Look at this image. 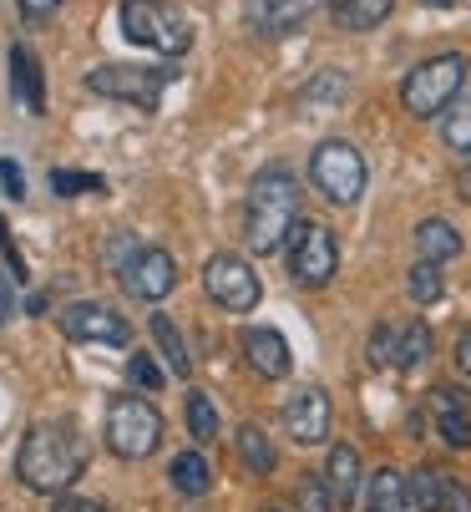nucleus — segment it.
I'll return each instance as SVG.
<instances>
[{"mask_svg": "<svg viewBox=\"0 0 471 512\" xmlns=\"http://www.w3.org/2000/svg\"><path fill=\"white\" fill-rule=\"evenodd\" d=\"M436 431H441V442L451 447V452H466L471 447V411H436Z\"/></svg>", "mask_w": 471, "mask_h": 512, "instance_id": "c85d7f7f", "label": "nucleus"}, {"mask_svg": "<svg viewBox=\"0 0 471 512\" xmlns=\"http://www.w3.org/2000/svg\"><path fill=\"white\" fill-rule=\"evenodd\" d=\"M325 487L335 497V507H350L360 497V452L350 442H335L330 447V462H325Z\"/></svg>", "mask_w": 471, "mask_h": 512, "instance_id": "dca6fc26", "label": "nucleus"}, {"mask_svg": "<svg viewBox=\"0 0 471 512\" xmlns=\"http://www.w3.org/2000/svg\"><path fill=\"white\" fill-rule=\"evenodd\" d=\"M264 512H289V507H279V502H269V507H264Z\"/></svg>", "mask_w": 471, "mask_h": 512, "instance_id": "c03bdc74", "label": "nucleus"}, {"mask_svg": "<svg viewBox=\"0 0 471 512\" xmlns=\"http://www.w3.org/2000/svg\"><path fill=\"white\" fill-rule=\"evenodd\" d=\"M289 274L304 284V289H325L340 269V244L325 224H299L294 218V229H289Z\"/></svg>", "mask_w": 471, "mask_h": 512, "instance_id": "1a4fd4ad", "label": "nucleus"}, {"mask_svg": "<svg viewBox=\"0 0 471 512\" xmlns=\"http://www.w3.org/2000/svg\"><path fill=\"white\" fill-rule=\"evenodd\" d=\"M233 447H239V457H244V467L249 472H259V477H269L274 467H279V457H274V447H269V436H264V426H239V436H233Z\"/></svg>", "mask_w": 471, "mask_h": 512, "instance_id": "5701e85b", "label": "nucleus"}, {"mask_svg": "<svg viewBox=\"0 0 471 512\" xmlns=\"http://www.w3.org/2000/svg\"><path fill=\"white\" fill-rule=\"evenodd\" d=\"M406 497H411V512H441V472L436 467H421L406 477Z\"/></svg>", "mask_w": 471, "mask_h": 512, "instance_id": "393cba45", "label": "nucleus"}, {"mask_svg": "<svg viewBox=\"0 0 471 512\" xmlns=\"http://www.w3.org/2000/svg\"><path fill=\"white\" fill-rule=\"evenodd\" d=\"M365 512H411V497H406V472L396 467H380L365 487Z\"/></svg>", "mask_w": 471, "mask_h": 512, "instance_id": "f3484780", "label": "nucleus"}, {"mask_svg": "<svg viewBox=\"0 0 471 512\" xmlns=\"http://www.w3.org/2000/svg\"><path fill=\"white\" fill-rule=\"evenodd\" d=\"M147 330H152V340H157V355H163V365L173 376H188L193 371V355H188V345H183V335H178V325L168 320V315H152L147 320Z\"/></svg>", "mask_w": 471, "mask_h": 512, "instance_id": "aec40b11", "label": "nucleus"}, {"mask_svg": "<svg viewBox=\"0 0 471 512\" xmlns=\"http://www.w3.org/2000/svg\"><path fill=\"white\" fill-rule=\"evenodd\" d=\"M0 254H6V269H11V279H26V259H21L16 239H11V224H6V218H0Z\"/></svg>", "mask_w": 471, "mask_h": 512, "instance_id": "f704fd0d", "label": "nucleus"}, {"mask_svg": "<svg viewBox=\"0 0 471 512\" xmlns=\"http://www.w3.org/2000/svg\"><path fill=\"white\" fill-rule=\"evenodd\" d=\"M168 477H173V487H178L183 497H203V492L213 487V467H208V457H203L198 447L183 452V457H173Z\"/></svg>", "mask_w": 471, "mask_h": 512, "instance_id": "4be33fe9", "label": "nucleus"}, {"mask_svg": "<svg viewBox=\"0 0 471 512\" xmlns=\"http://www.w3.org/2000/svg\"><path fill=\"white\" fill-rule=\"evenodd\" d=\"M11 97L26 117L46 112V77H41V61L31 56V46H11Z\"/></svg>", "mask_w": 471, "mask_h": 512, "instance_id": "2eb2a0df", "label": "nucleus"}, {"mask_svg": "<svg viewBox=\"0 0 471 512\" xmlns=\"http://www.w3.org/2000/svg\"><path fill=\"white\" fill-rule=\"evenodd\" d=\"M390 6L396 0H330V11H335V26L340 31H375L385 16H390Z\"/></svg>", "mask_w": 471, "mask_h": 512, "instance_id": "a211bd4d", "label": "nucleus"}, {"mask_svg": "<svg viewBox=\"0 0 471 512\" xmlns=\"http://www.w3.org/2000/svg\"><path fill=\"white\" fill-rule=\"evenodd\" d=\"M456 365L471 376V335H461V340H456Z\"/></svg>", "mask_w": 471, "mask_h": 512, "instance_id": "a19ab883", "label": "nucleus"}, {"mask_svg": "<svg viewBox=\"0 0 471 512\" xmlns=\"http://www.w3.org/2000/svg\"><path fill=\"white\" fill-rule=\"evenodd\" d=\"M16 11H21V21L41 26V21H51L61 11V0H16Z\"/></svg>", "mask_w": 471, "mask_h": 512, "instance_id": "58836bf2", "label": "nucleus"}, {"mask_svg": "<svg viewBox=\"0 0 471 512\" xmlns=\"http://www.w3.org/2000/svg\"><path fill=\"white\" fill-rule=\"evenodd\" d=\"M203 289H208V300L228 315H249L264 300V284H259L254 264L239 259V254H213L203 264Z\"/></svg>", "mask_w": 471, "mask_h": 512, "instance_id": "6e6552de", "label": "nucleus"}, {"mask_svg": "<svg viewBox=\"0 0 471 512\" xmlns=\"http://www.w3.org/2000/svg\"><path fill=\"white\" fill-rule=\"evenodd\" d=\"M441 512H471V492L446 472H441Z\"/></svg>", "mask_w": 471, "mask_h": 512, "instance_id": "473e14b6", "label": "nucleus"}, {"mask_svg": "<svg viewBox=\"0 0 471 512\" xmlns=\"http://www.w3.org/2000/svg\"><path fill=\"white\" fill-rule=\"evenodd\" d=\"M127 376H132L137 386H147V391H163V365H157V360H147V355H132Z\"/></svg>", "mask_w": 471, "mask_h": 512, "instance_id": "2f4dec72", "label": "nucleus"}, {"mask_svg": "<svg viewBox=\"0 0 471 512\" xmlns=\"http://www.w3.org/2000/svg\"><path fill=\"white\" fill-rule=\"evenodd\" d=\"M461 82H466V56L461 51H441V56H431V61H421L411 77L401 82V107L411 112V117H441L451 102H456V92H461Z\"/></svg>", "mask_w": 471, "mask_h": 512, "instance_id": "423d86ee", "label": "nucleus"}, {"mask_svg": "<svg viewBox=\"0 0 471 512\" xmlns=\"http://www.w3.org/2000/svg\"><path fill=\"white\" fill-rule=\"evenodd\" d=\"M87 457H82V442L71 436V426L61 421H36L26 436H21V452H16V477L26 492H46V497H61L76 477H82Z\"/></svg>", "mask_w": 471, "mask_h": 512, "instance_id": "f257e3e1", "label": "nucleus"}, {"mask_svg": "<svg viewBox=\"0 0 471 512\" xmlns=\"http://www.w3.org/2000/svg\"><path fill=\"white\" fill-rule=\"evenodd\" d=\"M320 6H330V0H244L249 26L259 36H294Z\"/></svg>", "mask_w": 471, "mask_h": 512, "instance_id": "ddd939ff", "label": "nucleus"}, {"mask_svg": "<svg viewBox=\"0 0 471 512\" xmlns=\"http://www.w3.org/2000/svg\"><path fill=\"white\" fill-rule=\"evenodd\" d=\"M61 335L76 340V345H127L132 325L97 300H76V305L61 310Z\"/></svg>", "mask_w": 471, "mask_h": 512, "instance_id": "9d476101", "label": "nucleus"}, {"mask_svg": "<svg viewBox=\"0 0 471 512\" xmlns=\"http://www.w3.org/2000/svg\"><path fill=\"white\" fill-rule=\"evenodd\" d=\"M0 188H6V198H11V203H21V198H26V173H21L11 158H0Z\"/></svg>", "mask_w": 471, "mask_h": 512, "instance_id": "e433bc0d", "label": "nucleus"}, {"mask_svg": "<svg viewBox=\"0 0 471 512\" xmlns=\"http://www.w3.org/2000/svg\"><path fill=\"white\" fill-rule=\"evenodd\" d=\"M441 137H446V148H451V153L471 158V92H456V102L446 107Z\"/></svg>", "mask_w": 471, "mask_h": 512, "instance_id": "b1692460", "label": "nucleus"}, {"mask_svg": "<svg viewBox=\"0 0 471 512\" xmlns=\"http://www.w3.org/2000/svg\"><path fill=\"white\" fill-rule=\"evenodd\" d=\"M294 512H335V497L325 487V472H304L294 487Z\"/></svg>", "mask_w": 471, "mask_h": 512, "instance_id": "a878e982", "label": "nucleus"}, {"mask_svg": "<svg viewBox=\"0 0 471 512\" xmlns=\"http://www.w3.org/2000/svg\"><path fill=\"white\" fill-rule=\"evenodd\" d=\"M456 193L471 203V168H461V173H456Z\"/></svg>", "mask_w": 471, "mask_h": 512, "instance_id": "79ce46f5", "label": "nucleus"}, {"mask_svg": "<svg viewBox=\"0 0 471 512\" xmlns=\"http://www.w3.org/2000/svg\"><path fill=\"white\" fill-rule=\"evenodd\" d=\"M299 218V183L289 168H264L249 183V203H244V244L254 254H279V244L289 239Z\"/></svg>", "mask_w": 471, "mask_h": 512, "instance_id": "f03ea898", "label": "nucleus"}, {"mask_svg": "<svg viewBox=\"0 0 471 512\" xmlns=\"http://www.w3.org/2000/svg\"><path fill=\"white\" fill-rule=\"evenodd\" d=\"M390 355H396V330L380 325V330L370 335V365H390Z\"/></svg>", "mask_w": 471, "mask_h": 512, "instance_id": "4c0bfd02", "label": "nucleus"}, {"mask_svg": "<svg viewBox=\"0 0 471 512\" xmlns=\"http://www.w3.org/2000/svg\"><path fill=\"white\" fill-rule=\"evenodd\" d=\"M122 36L152 56H188L193 26L173 0H122Z\"/></svg>", "mask_w": 471, "mask_h": 512, "instance_id": "7ed1b4c3", "label": "nucleus"}, {"mask_svg": "<svg viewBox=\"0 0 471 512\" xmlns=\"http://www.w3.org/2000/svg\"><path fill=\"white\" fill-rule=\"evenodd\" d=\"M340 92H345V77H340V71H325L320 82H309L304 102H330V97H340Z\"/></svg>", "mask_w": 471, "mask_h": 512, "instance_id": "c9c22d12", "label": "nucleus"}, {"mask_svg": "<svg viewBox=\"0 0 471 512\" xmlns=\"http://www.w3.org/2000/svg\"><path fill=\"white\" fill-rule=\"evenodd\" d=\"M421 6H431V11H446V6H456V0H421Z\"/></svg>", "mask_w": 471, "mask_h": 512, "instance_id": "37998d69", "label": "nucleus"}, {"mask_svg": "<svg viewBox=\"0 0 471 512\" xmlns=\"http://www.w3.org/2000/svg\"><path fill=\"white\" fill-rule=\"evenodd\" d=\"M416 249H421V259L446 264V259L461 254V234H456V224H446V218H426V224H416Z\"/></svg>", "mask_w": 471, "mask_h": 512, "instance_id": "6ab92c4d", "label": "nucleus"}, {"mask_svg": "<svg viewBox=\"0 0 471 512\" xmlns=\"http://www.w3.org/2000/svg\"><path fill=\"white\" fill-rule=\"evenodd\" d=\"M132 259H137V239H132V234H107V244H102V269H107V274H122Z\"/></svg>", "mask_w": 471, "mask_h": 512, "instance_id": "c756f323", "label": "nucleus"}, {"mask_svg": "<svg viewBox=\"0 0 471 512\" xmlns=\"http://www.w3.org/2000/svg\"><path fill=\"white\" fill-rule=\"evenodd\" d=\"M21 315V295H16V279L11 269H0V325H11Z\"/></svg>", "mask_w": 471, "mask_h": 512, "instance_id": "72a5a7b5", "label": "nucleus"}, {"mask_svg": "<svg viewBox=\"0 0 471 512\" xmlns=\"http://www.w3.org/2000/svg\"><path fill=\"white\" fill-rule=\"evenodd\" d=\"M173 284H178V264H173L168 249H137V259L122 269V289L132 300H142V305L168 300Z\"/></svg>", "mask_w": 471, "mask_h": 512, "instance_id": "9b49d317", "label": "nucleus"}, {"mask_svg": "<svg viewBox=\"0 0 471 512\" xmlns=\"http://www.w3.org/2000/svg\"><path fill=\"white\" fill-rule=\"evenodd\" d=\"M330 421H335V411H330L325 386H304V391H294L289 406H284V431L294 436L299 447H320L325 436H330Z\"/></svg>", "mask_w": 471, "mask_h": 512, "instance_id": "f8f14e48", "label": "nucleus"}, {"mask_svg": "<svg viewBox=\"0 0 471 512\" xmlns=\"http://www.w3.org/2000/svg\"><path fill=\"white\" fill-rule=\"evenodd\" d=\"M426 360H431V325H421V320L401 325V330H396V355H390V365H396V371H416V365H426Z\"/></svg>", "mask_w": 471, "mask_h": 512, "instance_id": "412c9836", "label": "nucleus"}, {"mask_svg": "<svg viewBox=\"0 0 471 512\" xmlns=\"http://www.w3.org/2000/svg\"><path fill=\"white\" fill-rule=\"evenodd\" d=\"M309 183L320 188L335 208H355L365 198V183H370V168H365V153L345 137H330L309 153Z\"/></svg>", "mask_w": 471, "mask_h": 512, "instance_id": "39448f33", "label": "nucleus"}, {"mask_svg": "<svg viewBox=\"0 0 471 512\" xmlns=\"http://www.w3.org/2000/svg\"><path fill=\"white\" fill-rule=\"evenodd\" d=\"M244 360H249V371L264 376V381H284V376L294 371L289 340H284L279 330H264V325L244 330Z\"/></svg>", "mask_w": 471, "mask_h": 512, "instance_id": "4468645a", "label": "nucleus"}, {"mask_svg": "<svg viewBox=\"0 0 471 512\" xmlns=\"http://www.w3.org/2000/svg\"><path fill=\"white\" fill-rule=\"evenodd\" d=\"M178 82L173 66H137V61H107L97 71H87V87L107 102H127L137 112H157L163 92Z\"/></svg>", "mask_w": 471, "mask_h": 512, "instance_id": "20e7f679", "label": "nucleus"}, {"mask_svg": "<svg viewBox=\"0 0 471 512\" xmlns=\"http://www.w3.org/2000/svg\"><path fill=\"white\" fill-rule=\"evenodd\" d=\"M406 289H411V300H416V305H436V300H441V289H446V279H441V264L421 259V264L411 269Z\"/></svg>", "mask_w": 471, "mask_h": 512, "instance_id": "bb28decb", "label": "nucleus"}, {"mask_svg": "<svg viewBox=\"0 0 471 512\" xmlns=\"http://www.w3.org/2000/svg\"><path fill=\"white\" fill-rule=\"evenodd\" d=\"M183 416H188V431L198 436V442H213V436H218V411H213V401L203 391H188Z\"/></svg>", "mask_w": 471, "mask_h": 512, "instance_id": "cd10ccee", "label": "nucleus"}, {"mask_svg": "<svg viewBox=\"0 0 471 512\" xmlns=\"http://www.w3.org/2000/svg\"><path fill=\"white\" fill-rule=\"evenodd\" d=\"M51 512H112V507H107V502H97V497H71V492H61Z\"/></svg>", "mask_w": 471, "mask_h": 512, "instance_id": "ea45409f", "label": "nucleus"}, {"mask_svg": "<svg viewBox=\"0 0 471 512\" xmlns=\"http://www.w3.org/2000/svg\"><path fill=\"white\" fill-rule=\"evenodd\" d=\"M107 447L127 462H142L163 447V411L142 396H117L107 406Z\"/></svg>", "mask_w": 471, "mask_h": 512, "instance_id": "0eeeda50", "label": "nucleus"}, {"mask_svg": "<svg viewBox=\"0 0 471 512\" xmlns=\"http://www.w3.org/2000/svg\"><path fill=\"white\" fill-rule=\"evenodd\" d=\"M51 188H56L61 198H76V193H102V188H107V178H97V173H66V168H56V173H51Z\"/></svg>", "mask_w": 471, "mask_h": 512, "instance_id": "7c9ffc66", "label": "nucleus"}]
</instances>
